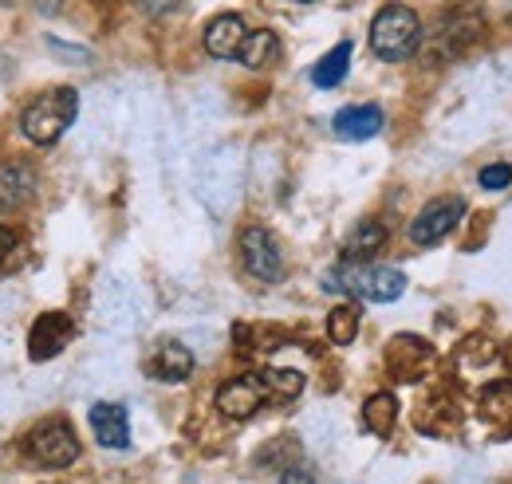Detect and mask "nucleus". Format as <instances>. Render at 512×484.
<instances>
[{
    "mask_svg": "<svg viewBox=\"0 0 512 484\" xmlns=\"http://www.w3.org/2000/svg\"><path fill=\"white\" fill-rule=\"evenodd\" d=\"M323 288L327 292H347V296L367 303H390L406 292V276L398 268L371 264V260H339L323 276Z\"/></svg>",
    "mask_w": 512,
    "mask_h": 484,
    "instance_id": "obj_1",
    "label": "nucleus"
},
{
    "mask_svg": "<svg viewBox=\"0 0 512 484\" xmlns=\"http://www.w3.org/2000/svg\"><path fill=\"white\" fill-rule=\"evenodd\" d=\"M422 44V20L406 4H386L371 20V52L386 63H398L414 56Z\"/></svg>",
    "mask_w": 512,
    "mask_h": 484,
    "instance_id": "obj_2",
    "label": "nucleus"
},
{
    "mask_svg": "<svg viewBox=\"0 0 512 484\" xmlns=\"http://www.w3.org/2000/svg\"><path fill=\"white\" fill-rule=\"evenodd\" d=\"M79 115V95H75V87H56V91H44L40 99H32L28 103V111H24V134L36 142V146H52V142H60L67 134V126L75 122Z\"/></svg>",
    "mask_w": 512,
    "mask_h": 484,
    "instance_id": "obj_3",
    "label": "nucleus"
},
{
    "mask_svg": "<svg viewBox=\"0 0 512 484\" xmlns=\"http://www.w3.org/2000/svg\"><path fill=\"white\" fill-rule=\"evenodd\" d=\"M481 36H485L481 8L477 4H457V8L442 12V20L434 24V40H430V52L426 56L438 63H449L457 60V56H465Z\"/></svg>",
    "mask_w": 512,
    "mask_h": 484,
    "instance_id": "obj_4",
    "label": "nucleus"
},
{
    "mask_svg": "<svg viewBox=\"0 0 512 484\" xmlns=\"http://www.w3.org/2000/svg\"><path fill=\"white\" fill-rule=\"evenodd\" d=\"M24 453L44 469H67L79 457V437L64 418H52L24 437Z\"/></svg>",
    "mask_w": 512,
    "mask_h": 484,
    "instance_id": "obj_5",
    "label": "nucleus"
},
{
    "mask_svg": "<svg viewBox=\"0 0 512 484\" xmlns=\"http://www.w3.org/2000/svg\"><path fill=\"white\" fill-rule=\"evenodd\" d=\"M241 268L253 276L256 284H276L284 276V252H280V241L264 229V225H249L241 233Z\"/></svg>",
    "mask_w": 512,
    "mask_h": 484,
    "instance_id": "obj_6",
    "label": "nucleus"
},
{
    "mask_svg": "<svg viewBox=\"0 0 512 484\" xmlns=\"http://www.w3.org/2000/svg\"><path fill=\"white\" fill-rule=\"evenodd\" d=\"M434 366H438V351L422 335H394L386 343V370L398 382H422L434 374Z\"/></svg>",
    "mask_w": 512,
    "mask_h": 484,
    "instance_id": "obj_7",
    "label": "nucleus"
},
{
    "mask_svg": "<svg viewBox=\"0 0 512 484\" xmlns=\"http://www.w3.org/2000/svg\"><path fill=\"white\" fill-rule=\"evenodd\" d=\"M465 221V197H434L414 221H410V241L418 248L442 244Z\"/></svg>",
    "mask_w": 512,
    "mask_h": 484,
    "instance_id": "obj_8",
    "label": "nucleus"
},
{
    "mask_svg": "<svg viewBox=\"0 0 512 484\" xmlns=\"http://www.w3.org/2000/svg\"><path fill=\"white\" fill-rule=\"evenodd\" d=\"M71 339H75L71 315H64V311H44L32 323V331H28V359L32 363H48V359H56L64 351Z\"/></svg>",
    "mask_w": 512,
    "mask_h": 484,
    "instance_id": "obj_9",
    "label": "nucleus"
},
{
    "mask_svg": "<svg viewBox=\"0 0 512 484\" xmlns=\"http://www.w3.org/2000/svg\"><path fill=\"white\" fill-rule=\"evenodd\" d=\"M264 402H268V394H264V386H260V374H237V378H229V382L217 390V410H221L225 418H233V422L253 418Z\"/></svg>",
    "mask_w": 512,
    "mask_h": 484,
    "instance_id": "obj_10",
    "label": "nucleus"
},
{
    "mask_svg": "<svg viewBox=\"0 0 512 484\" xmlns=\"http://www.w3.org/2000/svg\"><path fill=\"white\" fill-rule=\"evenodd\" d=\"M245 36H249L245 20H241L237 12H221V16H213V20L205 24V52L217 56V60H237Z\"/></svg>",
    "mask_w": 512,
    "mask_h": 484,
    "instance_id": "obj_11",
    "label": "nucleus"
},
{
    "mask_svg": "<svg viewBox=\"0 0 512 484\" xmlns=\"http://www.w3.org/2000/svg\"><path fill=\"white\" fill-rule=\"evenodd\" d=\"M91 433L103 449H127L130 445V418L127 406L119 402H95L91 406Z\"/></svg>",
    "mask_w": 512,
    "mask_h": 484,
    "instance_id": "obj_12",
    "label": "nucleus"
},
{
    "mask_svg": "<svg viewBox=\"0 0 512 484\" xmlns=\"http://www.w3.org/2000/svg\"><path fill=\"white\" fill-rule=\"evenodd\" d=\"M146 374L150 378H158V382H186L193 374V355L186 343H178V339H166V343H158V351L150 355V363H146Z\"/></svg>",
    "mask_w": 512,
    "mask_h": 484,
    "instance_id": "obj_13",
    "label": "nucleus"
},
{
    "mask_svg": "<svg viewBox=\"0 0 512 484\" xmlns=\"http://www.w3.org/2000/svg\"><path fill=\"white\" fill-rule=\"evenodd\" d=\"M383 122V111L375 103H359V107H343L331 122V130L339 138H347V142H367V138H375L383 130Z\"/></svg>",
    "mask_w": 512,
    "mask_h": 484,
    "instance_id": "obj_14",
    "label": "nucleus"
},
{
    "mask_svg": "<svg viewBox=\"0 0 512 484\" xmlns=\"http://www.w3.org/2000/svg\"><path fill=\"white\" fill-rule=\"evenodd\" d=\"M477 410L485 422L497 425V433H512V378H493L477 394Z\"/></svg>",
    "mask_w": 512,
    "mask_h": 484,
    "instance_id": "obj_15",
    "label": "nucleus"
},
{
    "mask_svg": "<svg viewBox=\"0 0 512 484\" xmlns=\"http://www.w3.org/2000/svg\"><path fill=\"white\" fill-rule=\"evenodd\" d=\"M36 197V170L24 162L0 166V209H24Z\"/></svg>",
    "mask_w": 512,
    "mask_h": 484,
    "instance_id": "obj_16",
    "label": "nucleus"
},
{
    "mask_svg": "<svg viewBox=\"0 0 512 484\" xmlns=\"http://www.w3.org/2000/svg\"><path fill=\"white\" fill-rule=\"evenodd\" d=\"M501 347L493 343V339H485V335H469L461 347H457V366L465 370V374H481V370H493V366H501Z\"/></svg>",
    "mask_w": 512,
    "mask_h": 484,
    "instance_id": "obj_17",
    "label": "nucleus"
},
{
    "mask_svg": "<svg viewBox=\"0 0 512 484\" xmlns=\"http://www.w3.org/2000/svg\"><path fill=\"white\" fill-rule=\"evenodd\" d=\"M383 244H386L383 221H359L355 233L343 244V260H371L375 252H383Z\"/></svg>",
    "mask_w": 512,
    "mask_h": 484,
    "instance_id": "obj_18",
    "label": "nucleus"
},
{
    "mask_svg": "<svg viewBox=\"0 0 512 484\" xmlns=\"http://www.w3.org/2000/svg\"><path fill=\"white\" fill-rule=\"evenodd\" d=\"M276 56H280V40H276V32H268V28L249 32V36H245V44H241V52H237V60L245 63V67H253V71L272 67Z\"/></svg>",
    "mask_w": 512,
    "mask_h": 484,
    "instance_id": "obj_19",
    "label": "nucleus"
},
{
    "mask_svg": "<svg viewBox=\"0 0 512 484\" xmlns=\"http://www.w3.org/2000/svg\"><path fill=\"white\" fill-rule=\"evenodd\" d=\"M347 67H351V40L335 44V48L312 67V83L323 87V91H331V87H339V83L347 79Z\"/></svg>",
    "mask_w": 512,
    "mask_h": 484,
    "instance_id": "obj_20",
    "label": "nucleus"
},
{
    "mask_svg": "<svg viewBox=\"0 0 512 484\" xmlns=\"http://www.w3.org/2000/svg\"><path fill=\"white\" fill-rule=\"evenodd\" d=\"M394 422H398V402H394V394H371L367 402H363V425L375 433V437H390L394 433Z\"/></svg>",
    "mask_w": 512,
    "mask_h": 484,
    "instance_id": "obj_21",
    "label": "nucleus"
},
{
    "mask_svg": "<svg viewBox=\"0 0 512 484\" xmlns=\"http://www.w3.org/2000/svg\"><path fill=\"white\" fill-rule=\"evenodd\" d=\"M260 386H264L268 398H276V402H292V398L304 394L308 378H304L300 370H276V366H268V370H260Z\"/></svg>",
    "mask_w": 512,
    "mask_h": 484,
    "instance_id": "obj_22",
    "label": "nucleus"
},
{
    "mask_svg": "<svg viewBox=\"0 0 512 484\" xmlns=\"http://www.w3.org/2000/svg\"><path fill=\"white\" fill-rule=\"evenodd\" d=\"M355 335H359V303L331 307V315H327V339L335 347H347V343H355Z\"/></svg>",
    "mask_w": 512,
    "mask_h": 484,
    "instance_id": "obj_23",
    "label": "nucleus"
},
{
    "mask_svg": "<svg viewBox=\"0 0 512 484\" xmlns=\"http://www.w3.org/2000/svg\"><path fill=\"white\" fill-rule=\"evenodd\" d=\"M477 182H481V189H489V193H501V189H509L512 185V166H505V162L485 166V170L477 174Z\"/></svg>",
    "mask_w": 512,
    "mask_h": 484,
    "instance_id": "obj_24",
    "label": "nucleus"
},
{
    "mask_svg": "<svg viewBox=\"0 0 512 484\" xmlns=\"http://www.w3.org/2000/svg\"><path fill=\"white\" fill-rule=\"evenodd\" d=\"M280 484H320V481H316V473H312L308 465H288V469L280 473Z\"/></svg>",
    "mask_w": 512,
    "mask_h": 484,
    "instance_id": "obj_25",
    "label": "nucleus"
},
{
    "mask_svg": "<svg viewBox=\"0 0 512 484\" xmlns=\"http://www.w3.org/2000/svg\"><path fill=\"white\" fill-rule=\"evenodd\" d=\"M142 8H146L150 16H162V12H170V8H178V0H142Z\"/></svg>",
    "mask_w": 512,
    "mask_h": 484,
    "instance_id": "obj_26",
    "label": "nucleus"
},
{
    "mask_svg": "<svg viewBox=\"0 0 512 484\" xmlns=\"http://www.w3.org/2000/svg\"><path fill=\"white\" fill-rule=\"evenodd\" d=\"M12 244H16V237H12V229H4V225H0V264H4L8 256H12Z\"/></svg>",
    "mask_w": 512,
    "mask_h": 484,
    "instance_id": "obj_27",
    "label": "nucleus"
},
{
    "mask_svg": "<svg viewBox=\"0 0 512 484\" xmlns=\"http://www.w3.org/2000/svg\"><path fill=\"white\" fill-rule=\"evenodd\" d=\"M505 363L512 366V343H509V351H505Z\"/></svg>",
    "mask_w": 512,
    "mask_h": 484,
    "instance_id": "obj_28",
    "label": "nucleus"
},
{
    "mask_svg": "<svg viewBox=\"0 0 512 484\" xmlns=\"http://www.w3.org/2000/svg\"><path fill=\"white\" fill-rule=\"evenodd\" d=\"M292 4H312V0H292Z\"/></svg>",
    "mask_w": 512,
    "mask_h": 484,
    "instance_id": "obj_29",
    "label": "nucleus"
},
{
    "mask_svg": "<svg viewBox=\"0 0 512 484\" xmlns=\"http://www.w3.org/2000/svg\"><path fill=\"white\" fill-rule=\"evenodd\" d=\"M509 24H512V12H509Z\"/></svg>",
    "mask_w": 512,
    "mask_h": 484,
    "instance_id": "obj_30",
    "label": "nucleus"
}]
</instances>
